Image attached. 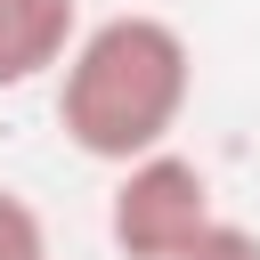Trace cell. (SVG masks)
I'll return each instance as SVG.
<instances>
[{
	"mask_svg": "<svg viewBox=\"0 0 260 260\" xmlns=\"http://www.w3.org/2000/svg\"><path fill=\"white\" fill-rule=\"evenodd\" d=\"M171 260H260V236L252 228H236V219H211L187 252H171Z\"/></svg>",
	"mask_w": 260,
	"mask_h": 260,
	"instance_id": "5b68a950",
	"label": "cell"
},
{
	"mask_svg": "<svg viewBox=\"0 0 260 260\" xmlns=\"http://www.w3.org/2000/svg\"><path fill=\"white\" fill-rule=\"evenodd\" d=\"M211 219H219L211 171L187 162L179 146H154V154L122 162L114 203H106V236H114L122 260H171V252H187Z\"/></svg>",
	"mask_w": 260,
	"mask_h": 260,
	"instance_id": "7a4b0ae2",
	"label": "cell"
},
{
	"mask_svg": "<svg viewBox=\"0 0 260 260\" xmlns=\"http://www.w3.org/2000/svg\"><path fill=\"white\" fill-rule=\"evenodd\" d=\"M195 98V49L171 16L122 8L106 24H81L73 57L57 65V130L89 162H138L171 146Z\"/></svg>",
	"mask_w": 260,
	"mask_h": 260,
	"instance_id": "6da1fadb",
	"label": "cell"
},
{
	"mask_svg": "<svg viewBox=\"0 0 260 260\" xmlns=\"http://www.w3.org/2000/svg\"><path fill=\"white\" fill-rule=\"evenodd\" d=\"M81 41V0H0V98L57 73Z\"/></svg>",
	"mask_w": 260,
	"mask_h": 260,
	"instance_id": "3957f363",
	"label": "cell"
},
{
	"mask_svg": "<svg viewBox=\"0 0 260 260\" xmlns=\"http://www.w3.org/2000/svg\"><path fill=\"white\" fill-rule=\"evenodd\" d=\"M0 260H49V228L16 187H0Z\"/></svg>",
	"mask_w": 260,
	"mask_h": 260,
	"instance_id": "277c9868",
	"label": "cell"
}]
</instances>
